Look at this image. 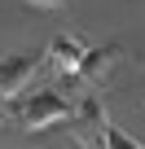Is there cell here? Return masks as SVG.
<instances>
[{"mask_svg":"<svg viewBox=\"0 0 145 149\" xmlns=\"http://www.w3.org/2000/svg\"><path fill=\"white\" fill-rule=\"evenodd\" d=\"M70 114H75V105H70L57 88H40V92L22 105V127H27V132H44V127H53V123H66Z\"/></svg>","mask_w":145,"mask_h":149,"instance_id":"1","label":"cell"},{"mask_svg":"<svg viewBox=\"0 0 145 149\" xmlns=\"http://www.w3.org/2000/svg\"><path fill=\"white\" fill-rule=\"evenodd\" d=\"M106 105L97 92H88L79 105H75V132H79V145L84 149H106Z\"/></svg>","mask_w":145,"mask_h":149,"instance_id":"2","label":"cell"},{"mask_svg":"<svg viewBox=\"0 0 145 149\" xmlns=\"http://www.w3.org/2000/svg\"><path fill=\"white\" fill-rule=\"evenodd\" d=\"M40 70V57L35 53H9L0 57V101H13Z\"/></svg>","mask_w":145,"mask_h":149,"instance_id":"3","label":"cell"},{"mask_svg":"<svg viewBox=\"0 0 145 149\" xmlns=\"http://www.w3.org/2000/svg\"><path fill=\"white\" fill-rule=\"evenodd\" d=\"M84 53H88V44H84L79 35H53V44H48L53 66H57V70H66V74H79Z\"/></svg>","mask_w":145,"mask_h":149,"instance_id":"4","label":"cell"},{"mask_svg":"<svg viewBox=\"0 0 145 149\" xmlns=\"http://www.w3.org/2000/svg\"><path fill=\"white\" fill-rule=\"evenodd\" d=\"M110 66H114V44H106V48H88V53H84V61H79V79L97 84Z\"/></svg>","mask_w":145,"mask_h":149,"instance_id":"5","label":"cell"},{"mask_svg":"<svg viewBox=\"0 0 145 149\" xmlns=\"http://www.w3.org/2000/svg\"><path fill=\"white\" fill-rule=\"evenodd\" d=\"M106 149H141L123 127H114V123H106Z\"/></svg>","mask_w":145,"mask_h":149,"instance_id":"6","label":"cell"},{"mask_svg":"<svg viewBox=\"0 0 145 149\" xmlns=\"http://www.w3.org/2000/svg\"><path fill=\"white\" fill-rule=\"evenodd\" d=\"M27 5H35V9H62V5H70V0H27Z\"/></svg>","mask_w":145,"mask_h":149,"instance_id":"7","label":"cell"},{"mask_svg":"<svg viewBox=\"0 0 145 149\" xmlns=\"http://www.w3.org/2000/svg\"><path fill=\"white\" fill-rule=\"evenodd\" d=\"M0 123H5V101H0Z\"/></svg>","mask_w":145,"mask_h":149,"instance_id":"8","label":"cell"}]
</instances>
